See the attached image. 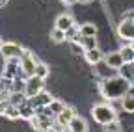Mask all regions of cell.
I'll return each mask as SVG.
<instances>
[{
  "label": "cell",
  "mask_w": 134,
  "mask_h": 132,
  "mask_svg": "<svg viewBox=\"0 0 134 132\" xmlns=\"http://www.w3.org/2000/svg\"><path fill=\"white\" fill-rule=\"evenodd\" d=\"M117 36L123 41H132L134 39V19L132 17H127L119 22V26H117Z\"/></svg>",
  "instance_id": "5"
},
{
  "label": "cell",
  "mask_w": 134,
  "mask_h": 132,
  "mask_svg": "<svg viewBox=\"0 0 134 132\" xmlns=\"http://www.w3.org/2000/svg\"><path fill=\"white\" fill-rule=\"evenodd\" d=\"M62 2H63V4H76L78 0H62Z\"/></svg>",
  "instance_id": "27"
},
{
  "label": "cell",
  "mask_w": 134,
  "mask_h": 132,
  "mask_svg": "<svg viewBox=\"0 0 134 132\" xmlns=\"http://www.w3.org/2000/svg\"><path fill=\"white\" fill-rule=\"evenodd\" d=\"M121 106H123V110H125V112L132 113V112H134V95L127 93V95L121 99Z\"/></svg>",
  "instance_id": "19"
},
{
  "label": "cell",
  "mask_w": 134,
  "mask_h": 132,
  "mask_svg": "<svg viewBox=\"0 0 134 132\" xmlns=\"http://www.w3.org/2000/svg\"><path fill=\"white\" fill-rule=\"evenodd\" d=\"M130 47H132V48H134V39H132V41H130Z\"/></svg>",
  "instance_id": "30"
},
{
  "label": "cell",
  "mask_w": 134,
  "mask_h": 132,
  "mask_svg": "<svg viewBox=\"0 0 134 132\" xmlns=\"http://www.w3.org/2000/svg\"><path fill=\"white\" fill-rule=\"evenodd\" d=\"M130 88H132L130 82L117 74V76L104 78L100 82V95L108 99V101H115V99H123L130 91Z\"/></svg>",
  "instance_id": "1"
},
{
  "label": "cell",
  "mask_w": 134,
  "mask_h": 132,
  "mask_svg": "<svg viewBox=\"0 0 134 132\" xmlns=\"http://www.w3.org/2000/svg\"><path fill=\"white\" fill-rule=\"evenodd\" d=\"M0 47H2V39H0Z\"/></svg>",
  "instance_id": "31"
},
{
  "label": "cell",
  "mask_w": 134,
  "mask_h": 132,
  "mask_svg": "<svg viewBox=\"0 0 134 132\" xmlns=\"http://www.w3.org/2000/svg\"><path fill=\"white\" fill-rule=\"evenodd\" d=\"M114 71H115V69H112L110 65L104 61V60H100V61L95 65V73H97L100 78H103V80H104V78H110V76H114Z\"/></svg>",
  "instance_id": "12"
},
{
  "label": "cell",
  "mask_w": 134,
  "mask_h": 132,
  "mask_svg": "<svg viewBox=\"0 0 134 132\" xmlns=\"http://www.w3.org/2000/svg\"><path fill=\"white\" fill-rule=\"evenodd\" d=\"M8 104H9V101H0V115H4V113H6Z\"/></svg>",
  "instance_id": "25"
},
{
  "label": "cell",
  "mask_w": 134,
  "mask_h": 132,
  "mask_svg": "<svg viewBox=\"0 0 134 132\" xmlns=\"http://www.w3.org/2000/svg\"><path fill=\"white\" fill-rule=\"evenodd\" d=\"M69 128H71L73 132H88V130H90L86 119L80 117V115H75V117H73V121L69 123Z\"/></svg>",
  "instance_id": "14"
},
{
  "label": "cell",
  "mask_w": 134,
  "mask_h": 132,
  "mask_svg": "<svg viewBox=\"0 0 134 132\" xmlns=\"http://www.w3.org/2000/svg\"><path fill=\"white\" fill-rule=\"evenodd\" d=\"M43 132H62V130H58L56 127H50V128H47V130H43Z\"/></svg>",
  "instance_id": "26"
},
{
  "label": "cell",
  "mask_w": 134,
  "mask_h": 132,
  "mask_svg": "<svg viewBox=\"0 0 134 132\" xmlns=\"http://www.w3.org/2000/svg\"><path fill=\"white\" fill-rule=\"evenodd\" d=\"M50 39H52L54 43H62L63 39H67V34L63 30H60V28H54L52 32H50Z\"/></svg>",
  "instance_id": "21"
},
{
  "label": "cell",
  "mask_w": 134,
  "mask_h": 132,
  "mask_svg": "<svg viewBox=\"0 0 134 132\" xmlns=\"http://www.w3.org/2000/svg\"><path fill=\"white\" fill-rule=\"evenodd\" d=\"M19 112H21V119H26V121H30L32 117H36V108H34L30 102H26V104L19 106Z\"/></svg>",
  "instance_id": "17"
},
{
  "label": "cell",
  "mask_w": 134,
  "mask_h": 132,
  "mask_svg": "<svg viewBox=\"0 0 134 132\" xmlns=\"http://www.w3.org/2000/svg\"><path fill=\"white\" fill-rule=\"evenodd\" d=\"M48 73H50V69H48V65H45V63H41V61H37V67H36V76H39V78H47L48 76Z\"/></svg>",
  "instance_id": "23"
},
{
  "label": "cell",
  "mask_w": 134,
  "mask_h": 132,
  "mask_svg": "<svg viewBox=\"0 0 134 132\" xmlns=\"http://www.w3.org/2000/svg\"><path fill=\"white\" fill-rule=\"evenodd\" d=\"M119 76H123L125 80H129L130 84H134V61L123 63V67H119Z\"/></svg>",
  "instance_id": "15"
},
{
  "label": "cell",
  "mask_w": 134,
  "mask_h": 132,
  "mask_svg": "<svg viewBox=\"0 0 134 132\" xmlns=\"http://www.w3.org/2000/svg\"><path fill=\"white\" fill-rule=\"evenodd\" d=\"M75 110L71 108V106H65L58 115H56V117H54V127L58 128V130H62V128H65V127H69V123L73 121V117H75Z\"/></svg>",
  "instance_id": "6"
},
{
  "label": "cell",
  "mask_w": 134,
  "mask_h": 132,
  "mask_svg": "<svg viewBox=\"0 0 134 132\" xmlns=\"http://www.w3.org/2000/svg\"><path fill=\"white\" fill-rule=\"evenodd\" d=\"M19 65H21V73L28 78V76H34L36 74V67H37V60L30 50H24V54L21 56L19 60Z\"/></svg>",
  "instance_id": "3"
},
{
  "label": "cell",
  "mask_w": 134,
  "mask_h": 132,
  "mask_svg": "<svg viewBox=\"0 0 134 132\" xmlns=\"http://www.w3.org/2000/svg\"><path fill=\"white\" fill-rule=\"evenodd\" d=\"M6 117H9V119H19L21 117V112H19V106H13V104H8V108H6Z\"/></svg>",
  "instance_id": "22"
},
{
  "label": "cell",
  "mask_w": 134,
  "mask_h": 132,
  "mask_svg": "<svg viewBox=\"0 0 134 132\" xmlns=\"http://www.w3.org/2000/svg\"><path fill=\"white\" fill-rule=\"evenodd\" d=\"M121 56H123V60H125V63H129V61H134V48L130 47V45H127V47H123L121 48Z\"/></svg>",
  "instance_id": "20"
},
{
  "label": "cell",
  "mask_w": 134,
  "mask_h": 132,
  "mask_svg": "<svg viewBox=\"0 0 134 132\" xmlns=\"http://www.w3.org/2000/svg\"><path fill=\"white\" fill-rule=\"evenodd\" d=\"M78 2H84V4H88V2H91V0H78Z\"/></svg>",
  "instance_id": "29"
},
{
  "label": "cell",
  "mask_w": 134,
  "mask_h": 132,
  "mask_svg": "<svg viewBox=\"0 0 134 132\" xmlns=\"http://www.w3.org/2000/svg\"><path fill=\"white\" fill-rule=\"evenodd\" d=\"M62 132H73V130H71L69 127H65V128H62Z\"/></svg>",
  "instance_id": "28"
},
{
  "label": "cell",
  "mask_w": 134,
  "mask_h": 132,
  "mask_svg": "<svg viewBox=\"0 0 134 132\" xmlns=\"http://www.w3.org/2000/svg\"><path fill=\"white\" fill-rule=\"evenodd\" d=\"M82 48L84 50H90V48H97V37H82Z\"/></svg>",
  "instance_id": "24"
},
{
  "label": "cell",
  "mask_w": 134,
  "mask_h": 132,
  "mask_svg": "<svg viewBox=\"0 0 134 132\" xmlns=\"http://www.w3.org/2000/svg\"><path fill=\"white\" fill-rule=\"evenodd\" d=\"M84 58H86V61L90 65H97L100 60H104L103 58V52L99 50V48H90V50H84Z\"/></svg>",
  "instance_id": "13"
},
{
  "label": "cell",
  "mask_w": 134,
  "mask_h": 132,
  "mask_svg": "<svg viewBox=\"0 0 134 132\" xmlns=\"http://www.w3.org/2000/svg\"><path fill=\"white\" fill-rule=\"evenodd\" d=\"M80 36H82V37H93V36H97V26L91 24V22L82 24V26H80Z\"/></svg>",
  "instance_id": "18"
},
{
  "label": "cell",
  "mask_w": 134,
  "mask_h": 132,
  "mask_svg": "<svg viewBox=\"0 0 134 132\" xmlns=\"http://www.w3.org/2000/svg\"><path fill=\"white\" fill-rule=\"evenodd\" d=\"M75 26V19L71 17V15H60V17L56 19V22H54V28H60V30H63V32H67V30H71Z\"/></svg>",
  "instance_id": "11"
},
{
  "label": "cell",
  "mask_w": 134,
  "mask_h": 132,
  "mask_svg": "<svg viewBox=\"0 0 134 132\" xmlns=\"http://www.w3.org/2000/svg\"><path fill=\"white\" fill-rule=\"evenodd\" d=\"M30 123H32V127L36 128V130H47V128H50V127H54L52 123H54V117H48V115H45V113H36V117H32L30 119Z\"/></svg>",
  "instance_id": "8"
},
{
  "label": "cell",
  "mask_w": 134,
  "mask_h": 132,
  "mask_svg": "<svg viewBox=\"0 0 134 132\" xmlns=\"http://www.w3.org/2000/svg\"><path fill=\"white\" fill-rule=\"evenodd\" d=\"M43 78H39V76H28L26 80H24V93H26V97L30 99V97H36L37 93H41L43 91Z\"/></svg>",
  "instance_id": "4"
},
{
  "label": "cell",
  "mask_w": 134,
  "mask_h": 132,
  "mask_svg": "<svg viewBox=\"0 0 134 132\" xmlns=\"http://www.w3.org/2000/svg\"><path fill=\"white\" fill-rule=\"evenodd\" d=\"M52 101H54V99L50 97V93H45V91H41V93H37L36 97H30V99H28V102L36 108V110H37V108H43V106H48Z\"/></svg>",
  "instance_id": "9"
},
{
  "label": "cell",
  "mask_w": 134,
  "mask_h": 132,
  "mask_svg": "<svg viewBox=\"0 0 134 132\" xmlns=\"http://www.w3.org/2000/svg\"><path fill=\"white\" fill-rule=\"evenodd\" d=\"M28 102V97L24 91H11V97H9V104L13 106H23Z\"/></svg>",
  "instance_id": "16"
},
{
  "label": "cell",
  "mask_w": 134,
  "mask_h": 132,
  "mask_svg": "<svg viewBox=\"0 0 134 132\" xmlns=\"http://www.w3.org/2000/svg\"><path fill=\"white\" fill-rule=\"evenodd\" d=\"M104 61L110 65L112 69H115V71H119V67H123V63H125V60H123V56H121L119 50H117V52H108L106 58H104Z\"/></svg>",
  "instance_id": "10"
},
{
  "label": "cell",
  "mask_w": 134,
  "mask_h": 132,
  "mask_svg": "<svg viewBox=\"0 0 134 132\" xmlns=\"http://www.w3.org/2000/svg\"><path fill=\"white\" fill-rule=\"evenodd\" d=\"M0 52L6 60H21V56L24 54V50L17 45V43H2Z\"/></svg>",
  "instance_id": "7"
},
{
  "label": "cell",
  "mask_w": 134,
  "mask_h": 132,
  "mask_svg": "<svg viewBox=\"0 0 134 132\" xmlns=\"http://www.w3.org/2000/svg\"><path fill=\"white\" fill-rule=\"evenodd\" d=\"M91 117L99 123V125H112L117 119V113L110 104H95L91 108Z\"/></svg>",
  "instance_id": "2"
},
{
  "label": "cell",
  "mask_w": 134,
  "mask_h": 132,
  "mask_svg": "<svg viewBox=\"0 0 134 132\" xmlns=\"http://www.w3.org/2000/svg\"><path fill=\"white\" fill-rule=\"evenodd\" d=\"M132 19H134V11H132Z\"/></svg>",
  "instance_id": "32"
}]
</instances>
